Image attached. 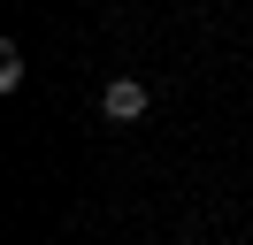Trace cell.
<instances>
[{"mask_svg":"<svg viewBox=\"0 0 253 245\" xmlns=\"http://www.w3.org/2000/svg\"><path fill=\"white\" fill-rule=\"evenodd\" d=\"M23 84V54H16V39H8V46H0V92H16Z\"/></svg>","mask_w":253,"mask_h":245,"instance_id":"7a4b0ae2","label":"cell"},{"mask_svg":"<svg viewBox=\"0 0 253 245\" xmlns=\"http://www.w3.org/2000/svg\"><path fill=\"white\" fill-rule=\"evenodd\" d=\"M146 107H154V92H146L138 77H108V84H100V115L108 122H138Z\"/></svg>","mask_w":253,"mask_h":245,"instance_id":"6da1fadb","label":"cell"}]
</instances>
